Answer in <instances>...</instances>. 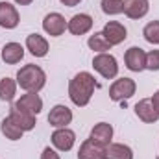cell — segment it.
Listing matches in <instances>:
<instances>
[{
  "mask_svg": "<svg viewBox=\"0 0 159 159\" xmlns=\"http://www.w3.org/2000/svg\"><path fill=\"white\" fill-rule=\"evenodd\" d=\"M26 48L30 50L32 56L35 57H44L48 54V41L39 34H32L26 37Z\"/></svg>",
  "mask_w": 159,
  "mask_h": 159,
  "instance_id": "17",
  "label": "cell"
},
{
  "mask_svg": "<svg viewBox=\"0 0 159 159\" xmlns=\"http://www.w3.org/2000/svg\"><path fill=\"white\" fill-rule=\"evenodd\" d=\"M135 89H137V85L131 78H120L109 87V98L113 102L128 100V98H131L135 94Z\"/></svg>",
  "mask_w": 159,
  "mask_h": 159,
  "instance_id": "4",
  "label": "cell"
},
{
  "mask_svg": "<svg viewBox=\"0 0 159 159\" xmlns=\"http://www.w3.org/2000/svg\"><path fill=\"white\" fill-rule=\"evenodd\" d=\"M65 28H67L65 17L59 15V13H48V15L44 17V20H43V30H44L48 35H52V37L63 35Z\"/></svg>",
  "mask_w": 159,
  "mask_h": 159,
  "instance_id": "8",
  "label": "cell"
},
{
  "mask_svg": "<svg viewBox=\"0 0 159 159\" xmlns=\"http://www.w3.org/2000/svg\"><path fill=\"white\" fill-rule=\"evenodd\" d=\"M59 2H61L63 6H69V7H72V6H78L81 0H59Z\"/></svg>",
  "mask_w": 159,
  "mask_h": 159,
  "instance_id": "29",
  "label": "cell"
},
{
  "mask_svg": "<svg viewBox=\"0 0 159 159\" xmlns=\"http://www.w3.org/2000/svg\"><path fill=\"white\" fill-rule=\"evenodd\" d=\"M19 11L15 6H11L9 2H0V26L2 28H15L19 24Z\"/></svg>",
  "mask_w": 159,
  "mask_h": 159,
  "instance_id": "13",
  "label": "cell"
},
{
  "mask_svg": "<svg viewBox=\"0 0 159 159\" xmlns=\"http://www.w3.org/2000/svg\"><path fill=\"white\" fill-rule=\"evenodd\" d=\"M135 115L143 120V122H146V124H154V122H157V119H159L157 111L154 109L150 98H144V100L137 102V106H135Z\"/></svg>",
  "mask_w": 159,
  "mask_h": 159,
  "instance_id": "16",
  "label": "cell"
},
{
  "mask_svg": "<svg viewBox=\"0 0 159 159\" xmlns=\"http://www.w3.org/2000/svg\"><path fill=\"white\" fill-rule=\"evenodd\" d=\"M146 69L159 70V50H150L146 54Z\"/></svg>",
  "mask_w": 159,
  "mask_h": 159,
  "instance_id": "26",
  "label": "cell"
},
{
  "mask_svg": "<svg viewBox=\"0 0 159 159\" xmlns=\"http://www.w3.org/2000/svg\"><path fill=\"white\" fill-rule=\"evenodd\" d=\"M150 9L148 0H124V15L129 19H143Z\"/></svg>",
  "mask_w": 159,
  "mask_h": 159,
  "instance_id": "14",
  "label": "cell"
},
{
  "mask_svg": "<svg viewBox=\"0 0 159 159\" xmlns=\"http://www.w3.org/2000/svg\"><path fill=\"white\" fill-rule=\"evenodd\" d=\"M102 34H104V37L107 39V43H109L111 46L120 44L122 41H126V37H128V32H126L124 24H120V22H117V20L107 22V24L104 26Z\"/></svg>",
  "mask_w": 159,
  "mask_h": 159,
  "instance_id": "10",
  "label": "cell"
},
{
  "mask_svg": "<svg viewBox=\"0 0 159 159\" xmlns=\"http://www.w3.org/2000/svg\"><path fill=\"white\" fill-rule=\"evenodd\" d=\"M17 83L28 93H39L46 83V74L37 65H24L17 72Z\"/></svg>",
  "mask_w": 159,
  "mask_h": 159,
  "instance_id": "2",
  "label": "cell"
},
{
  "mask_svg": "<svg viewBox=\"0 0 159 159\" xmlns=\"http://www.w3.org/2000/svg\"><path fill=\"white\" fill-rule=\"evenodd\" d=\"M9 119L13 120L22 131H30V129L35 128V115L26 113V111H22V109H17L15 106H13L11 111H9Z\"/></svg>",
  "mask_w": 159,
  "mask_h": 159,
  "instance_id": "15",
  "label": "cell"
},
{
  "mask_svg": "<svg viewBox=\"0 0 159 159\" xmlns=\"http://www.w3.org/2000/svg\"><path fill=\"white\" fill-rule=\"evenodd\" d=\"M48 122L54 128H67V124L72 122V111L67 106H54L50 115H48Z\"/></svg>",
  "mask_w": 159,
  "mask_h": 159,
  "instance_id": "11",
  "label": "cell"
},
{
  "mask_svg": "<svg viewBox=\"0 0 159 159\" xmlns=\"http://www.w3.org/2000/svg\"><path fill=\"white\" fill-rule=\"evenodd\" d=\"M87 44H89V48L91 50H96V52H106V50H111V44L107 43V39L104 37V34L102 32H98V34H93L89 41H87Z\"/></svg>",
  "mask_w": 159,
  "mask_h": 159,
  "instance_id": "23",
  "label": "cell"
},
{
  "mask_svg": "<svg viewBox=\"0 0 159 159\" xmlns=\"http://www.w3.org/2000/svg\"><path fill=\"white\" fill-rule=\"evenodd\" d=\"M76 143V133L69 128H57L52 133V144L61 150V152H69Z\"/></svg>",
  "mask_w": 159,
  "mask_h": 159,
  "instance_id": "7",
  "label": "cell"
},
{
  "mask_svg": "<svg viewBox=\"0 0 159 159\" xmlns=\"http://www.w3.org/2000/svg\"><path fill=\"white\" fill-rule=\"evenodd\" d=\"M157 159H159V157H157Z\"/></svg>",
  "mask_w": 159,
  "mask_h": 159,
  "instance_id": "31",
  "label": "cell"
},
{
  "mask_svg": "<svg viewBox=\"0 0 159 159\" xmlns=\"http://www.w3.org/2000/svg\"><path fill=\"white\" fill-rule=\"evenodd\" d=\"M107 159H133V152L122 143H111L107 146Z\"/></svg>",
  "mask_w": 159,
  "mask_h": 159,
  "instance_id": "20",
  "label": "cell"
},
{
  "mask_svg": "<svg viewBox=\"0 0 159 159\" xmlns=\"http://www.w3.org/2000/svg\"><path fill=\"white\" fill-rule=\"evenodd\" d=\"M150 100H152V106H154V109L157 111V115H159V91H157V93H154V96H152Z\"/></svg>",
  "mask_w": 159,
  "mask_h": 159,
  "instance_id": "28",
  "label": "cell"
},
{
  "mask_svg": "<svg viewBox=\"0 0 159 159\" xmlns=\"http://www.w3.org/2000/svg\"><path fill=\"white\" fill-rule=\"evenodd\" d=\"M143 35H144V39L148 41V43L159 44V20L148 22V24L144 26V30H143Z\"/></svg>",
  "mask_w": 159,
  "mask_h": 159,
  "instance_id": "24",
  "label": "cell"
},
{
  "mask_svg": "<svg viewBox=\"0 0 159 159\" xmlns=\"http://www.w3.org/2000/svg\"><path fill=\"white\" fill-rule=\"evenodd\" d=\"M22 57H24V48L19 43H7V44H4V48H2V59L7 65H15Z\"/></svg>",
  "mask_w": 159,
  "mask_h": 159,
  "instance_id": "19",
  "label": "cell"
},
{
  "mask_svg": "<svg viewBox=\"0 0 159 159\" xmlns=\"http://www.w3.org/2000/svg\"><path fill=\"white\" fill-rule=\"evenodd\" d=\"M78 159H107V146H104L93 139H87L80 146Z\"/></svg>",
  "mask_w": 159,
  "mask_h": 159,
  "instance_id": "5",
  "label": "cell"
},
{
  "mask_svg": "<svg viewBox=\"0 0 159 159\" xmlns=\"http://www.w3.org/2000/svg\"><path fill=\"white\" fill-rule=\"evenodd\" d=\"M96 89V81L94 76L89 72H78L69 83V96L72 100L74 106L85 107L91 102V96Z\"/></svg>",
  "mask_w": 159,
  "mask_h": 159,
  "instance_id": "1",
  "label": "cell"
},
{
  "mask_svg": "<svg viewBox=\"0 0 159 159\" xmlns=\"http://www.w3.org/2000/svg\"><path fill=\"white\" fill-rule=\"evenodd\" d=\"M15 2H17L19 6H28V4H32L34 0H15Z\"/></svg>",
  "mask_w": 159,
  "mask_h": 159,
  "instance_id": "30",
  "label": "cell"
},
{
  "mask_svg": "<svg viewBox=\"0 0 159 159\" xmlns=\"http://www.w3.org/2000/svg\"><path fill=\"white\" fill-rule=\"evenodd\" d=\"M91 139L100 143V144H104V146H109L111 139H113V126L107 124V122H98L91 129Z\"/></svg>",
  "mask_w": 159,
  "mask_h": 159,
  "instance_id": "18",
  "label": "cell"
},
{
  "mask_svg": "<svg viewBox=\"0 0 159 159\" xmlns=\"http://www.w3.org/2000/svg\"><path fill=\"white\" fill-rule=\"evenodd\" d=\"M17 109H22L26 113H32V115H39L41 109H43V100L37 93H28V94H22L20 100H17L13 104Z\"/></svg>",
  "mask_w": 159,
  "mask_h": 159,
  "instance_id": "9",
  "label": "cell"
},
{
  "mask_svg": "<svg viewBox=\"0 0 159 159\" xmlns=\"http://www.w3.org/2000/svg\"><path fill=\"white\" fill-rule=\"evenodd\" d=\"M41 159H59V154H57V152H54V150L48 146V148H44V150H43Z\"/></svg>",
  "mask_w": 159,
  "mask_h": 159,
  "instance_id": "27",
  "label": "cell"
},
{
  "mask_svg": "<svg viewBox=\"0 0 159 159\" xmlns=\"http://www.w3.org/2000/svg\"><path fill=\"white\" fill-rule=\"evenodd\" d=\"M93 67L98 74H102L106 80H113L119 74V65H117V59L111 56V54H98L93 57Z\"/></svg>",
  "mask_w": 159,
  "mask_h": 159,
  "instance_id": "3",
  "label": "cell"
},
{
  "mask_svg": "<svg viewBox=\"0 0 159 159\" xmlns=\"http://www.w3.org/2000/svg\"><path fill=\"white\" fill-rule=\"evenodd\" d=\"M0 129H2V133L9 139V141H19L20 137H22V129L13 122V120L9 119V117H6V119L2 120V124H0Z\"/></svg>",
  "mask_w": 159,
  "mask_h": 159,
  "instance_id": "21",
  "label": "cell"
},
{
  "mask_svg": "<svg viewBox=\"0 0 159 159\" xmlns=\"http://www.w3.org/2000/svg\"><path fill=\"white\" fill-rule=\"evenodd\" d=\"M67 28L72 35H83L87 34L91 28H93V17L87 15V13H80V15H74L69 22H67Z\"/></svg>",
  "mask_w": 159,
  "mask_h": 159,
  "instance_id": "12",
  "label": "cell"
},
{
  "mask_svg": "<svg viewBox=\"0 0 159 159\" xmlns=\"http://www.w3.org/2000/svg\"><path fill=\"white\" fill-rule=\"evenodd\" d=\"M100 6L106 15H119L124 11V0H102Z\"/></svg>",
  "mask_w": 159,
  "mask_h": 159,
  "instance_id": "25",
  "label": "cell"
},
{
  "mask_svg": "<svg viewBox=\"0 0 159 159\" xmlns=\"http://www.w3.org/2000/svg\"><path fill=\"white\" fill-rule=\"evenodd\" d=\"M17 93V83L11 78H2L0 80V100L4 102H11L15 98Z\"/></svg>",
  "mask_w": 159,
  "mask_h": 159,
  "instance_id": "22",
  "label": "cell"
},
{
  "mask_svg": "<svg viewBox=\"0 0 159 159\" xmlns=\"http://www.w3.org/2000/svg\"><path fill=\"white\" fill-rule=\"evenodd\" d=\"M124 63L129 70L133 72H141L146 69V54L143 48L139 46H131L126 50V56H124Z\"/></svg>",
  "mask_w": 159,
  "mask_h": 159,
  "instance_id": "6",
  "label": "cell"
}]
</instances>
